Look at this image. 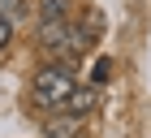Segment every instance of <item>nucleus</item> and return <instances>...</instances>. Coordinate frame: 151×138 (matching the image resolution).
Masks as SVG:
<instances>
[{
    "mask_svg": "<svg viewBox=\"0 0 151 138\" xmlns=\"http://www.w3.org/2000/svg\"><path fill=\"white\" fill-rule=\"evenodd\" d=\"M95 34H86L82 26H65V22H39V47H43L47 56H56L60 65H69L73 56L86 52Z\"/></svg>",
    "mask_w": 151,
    "mask_h": 138,
    "instance_id": "obj_1",
    "label": "nucleus"
},
{
    "mask_svg": "<svg viewBox=\"0 0 151 138\" xmlns=\"http://www.w3.org/2000/svg\"><path fill=\"white\" fill-rule=\"evenodd\" d=\"M30 91H35L39 108H65L69 95L78 91V86H73V69L60 65V60H52V65H43L35 73V86H30Z\"/></svg>",
    "mask_w": 151,
    "mask_h": 138,
    "instance_id": "obj_2",
    "label": "nucleus"
},
{
    "mask_svg": "<svg viewBox=\"0 0 151 138\" xmlns=\"http://www.w3.org/2000/svg\"><path fill=\"white\" fill-rule=\"evenodd\" d=\"M95 104H99V91L86 86V91H73V95H69L65 112H69V116H86V112H95Z\"/></svg>",
    "mask_w": 151,
    "mask_h": 138,
    "instance_id": "obj_3",
    "label": "nucleus"
},
{
    "mask_svg": "<svg viewBox=\"0 0 151 138\" xmlns=\"http://www.w3.org/2000/svg\"><path fill=\"white\" fill-rule=\"evenodd\" d=\"M78 125H82V116H56V121L43 125V134H47V138H73Z\"/></svg>",
    "mask_w": 151,
    "mask_h": 138,
    "instance_id": "obj_4",
    "label": "nucleus"
},
{
    "mask_svg": "<svg viewBox=\"0 0 151 138\" xmlns=\"http://www.w3.org/2000/svg\"><path fill=\"white\" fill-rule=\"evenodd\" d=\"M69 0H39V22H65Z\"/></svg>",
    "mask_w": 151,
    "mask_h": 138,
    "instance_id": "obj_5",
    "label": "nucleus"
},
{
    "mask_svg": "<svg viewBox=\"0 0 151 138\" xmlns=\"http://www.w3.org/2000/svg\"><path fill=\"white\" fill-rule=\"evenodd\" d=\"M9 39H13V22L4 17V13H0V52L9 47Z\"/></svg>",
    "mask_w": 151,
    "mask_h": 138,
    "instance_id": "obj_6",
    "label": "nucleus"
},
{
    "mask_svg": "<svg viewBox=\"0 0 151 138\" xmlns=\"http://www.w3.org/2000/svg\"><path fill=\"white\" fill-rule=\"evenodd\" d=\"M108 73H112V60H95V82H108Z\"/></svg>",
    "mask_w": 151,
    "mask_h": 138,
    "instance_id": "obj_7",
    "label": "nucleus"
},
{
    "mask_svg": "<svg viewBox=\"0 0 151 138\" xmlns=\"http://www.w3.org/2000/svg\"><path fill=\"white\" fill-rule=\"evenodd\" d=\"M13 9H22V0H0V13H4V17H9Z\"/></svg>",
    "mask_w": 151,
    "mask_h": 138,
    "instance_id": "obj_8",
    "label": "nucleus"
}]
</instances>
